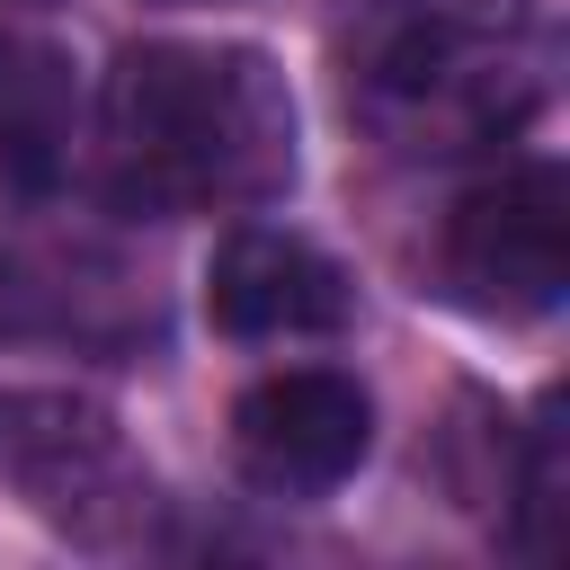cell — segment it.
<instances>
[{"label":"cell","mask_w":570,"mask_h":570,"mask_svg":"<svg viewBox=\"0 0 570 570\" xmlns=\"http://www.w3.org/2000/svg\"><path fill=\"white\" fill-rule=\"evenodd\" d=\"M294 187V89L249 45H134L107 71V196L125 214L276 205Z\"/></svg>","instance_id":"obj_1"},{"label":"cell","mask_w":570,"mask_h":570,"mask_svg":"<svg viewBox=\"0 0 570 570\" xmlns=\"http://www.w3.org/2000/svg\"><path fill=\"white\" fill-rule=\"evenodd\" d=\"M552 89V27L508 0H454L365 62V125L392 151L445 160L517 134Z\"/></svg>","instance_id":"obj_2"},{"label":"cell","mask_w":570,"mask_h":570,"mask_svg":"<svg viewBox=\"0 0 570 570\" xmlns=\"http://www.w3.org/2000/svg\"><path fill=\"white\" fill-rule=\"evenodd\" d=\"M436 276L481 321H543L570 285V178L561 160H517L454 196L436 232Z\"/></svg>","instance_id":"obj_3"},{"label":"cell","mask_w":570,"mask_h":570,"mask_svg":"<svg viewBox=\"0 0 570 570\" xmlns=\"http://www.w3.org/2000/svg\"><path fill=\"white\" fill-rule=\"evenodd\" d=\"M0 481L80 534H107V517L151 508V481L125 463L116 419L71 392H27V383H0Z\"/></svg>","instance_id":"obj_4"},{"label":"cell","mask_w":570,"mask_h":570,"mask_svg":"<svg viewBox=\"0 0 570 570\" xmlns=\"http://www.w3.org/2000/svg\"><path fill=\"white\" fill-rule=\"evenodd\" d=\"M365 445H374V401L338 365H285V374H258L232 401V454L276 499L338 490L365 463Z\"/></svg>","instance_id":"obj_5"},{"label":"cell","mask_w":570,"mask_h":570,"mask_svg":"<svg viewBox=\"0 0 570 570\" xmlns=\"http://www.w3.org/2000/svg\"><path fill=\"white\" fill-rule=\"evenodd\" d=\"M205 312L232 338H312V330H347L356 285L303 232H232L205 267Z\"/></svg>","instance_id":"obj_6"},{"label":"cell","mask_w":570,"mask_h":570,"mask_svg":"<svg viewBox=\"0 0 570 570\" xmlns=\"http://www.w3.org/2000/svg\"><path fill=\"white\" fill-rule=\"evenodd\" d=\"M80 134V71L53 36L0 27V187L9 196H53L71 169Z\"/></svg>","instance_id":"obj_7"},{"label":"cell","mask_w":570,"mask_h":570,"mask_svg":"<svg viewBox=\"0 0 570 570\" xmlns=\"http://www.w3.org/2000/svg\"><path fill=\"white\" fill-rule=\"evenodd\" d=\"M71 330L116 347V330L80 312V285H62V267H36V258L0 249V338H71Z\"/></svg>","instance_id":"obj_8"},{"label":"cell","mask_w":570,"mask_h":570,"mask_svg":"<svg viewBox=\"0 0 570 570\" xmlns=\"http://www.w3.org/2000/svg\"><path fill=\"white\" fill-rule=\"evenodd\" d=\"M552 517H561V401H543L534 428H525V463H517V543L543 552V543H552Z\"/></svg>","instance_id":"obj_9"},{"label":"cell","mask_w":570,"mask_h":570,"mask_svg":"<svg viewBox=\"0 0 570 570\" xmlns=\"http://www.w3.org/2000/svg\"><path fill=\"white\" fill-rule=\"evenodd\" d=\"M160 9H223V0H160Z\"/></svg>","instance_id":"obj_10"}]
</instances>
